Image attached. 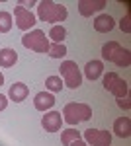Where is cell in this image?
Returning a JSON list of instances; mask_svg holds the SVG:
<instances>
[{
  "instance_id": "9a60e30c",
  "label": "cell",
  "mask_w": 131,
  "mask_h": 146,
  "mask_svg": "<svg viewBox=\"0 0 131 146\" xmlns=\"http://www.w3.org/2000/svg\"><path fill=\"white\" fill-rule=\"evenodd\" d=\"M16 60H18V53L14 51V49H0V66L2 68H10L16 64Z\"/></svg>"
},
{
  "instance_id": "ffe728a7",
  "label": "cell",
  "mask_w": 131,
  "mask_h": 146,
  "mask_svg": "<svg viewBox=\"0 0 131 146\" xmlns=\"http://www.w3.org/2000/svg\"><path fill=\"white\" fill-rule=\"evenodd\" d=\"M47 55L51 56V58H63V56L67 55V47L63 45V43H49Z\"/></svg>"
},
{
  "instance_id": "4fadbf2b",
  "label": "cell",
  "mask_w": 131,
  "mask_h": 146,
  "mask_svg": "<svg viewBox=\"0 0 131 146\" xmlns=\"http://www.w3.org/2000/svg\"><path fill=\"white\" fill-rule=\"evenodd\" d=\"M28 94H30V90H28V86H26L24 82H16V84H12V86H10V92H8L10 100L16 101V103L24 101L26 98H28Z\"/></svg>"
},
{
  "instance_id": "8fae6325",
  "label": "cell",
  "mask_w": 131,
  "mask_h": 146,
  "mask_svg": "<svg viewBox=\"0 0 131 146\" xmlns=\"http://www.w3.org/2000/svg\"><path fill=\"white\" fill-rule=\"evenodd\" d=\"M114 25H116V22H114V18L108 16V14H100L98 18L94 20V29L98 33H108V31L114 29Z\"/></svg>"
},
{
  "instance_id": "ac0fdd59",
  "label": "cell",
  "mask_w": 131,
  "mask_h": 146,
  "mask_svg": "<svg viewBox=\"0 0 131 146\" xmlns=\"http://www.w3.org/2000/svg\"><path fill=\"white\" fill-rule=\"evenodd\" d=\"M120 47L121 45L118 41H108V43H104V47H102V58H104V60H112L114 53H116Z\"/></svg>"
},
{
  "instance_id": "7a4b0ae2",
  "label": "cell",
  "mask_w": 131,
  "mask_h": 146,
  "mask_svg": "<svg viewBox=\"0 0 131 146\" xmlns=\"http://www.w3.org/2000/svg\"><path fill=\"white\" fill-rule=\"evenodd\" d=\"M63 121L69 125H78L82 121H88L92 117V107L88 103H67L63 109Z\"/></svg>"
},
{
  "instance_id": "2e32d148",
  "label": "cell",
  "mask_w": 131,
  "mask_h": 146,
  "mask_svg": "<svg viewBox=\"0 0 131 146\" xmlns=\"http://www.w3.org/2000/svg\"><path fill=\"white\" fill-rule=\"evenodd\" d=\"M110 92H112V94H114L118 100H120V98H125V96L129 94V90H127V82H125V80H121V78H118V80H116V84L112 86V90H110Z\"/></svg>"
},
{
  "instance_id": "8992f818",
  "label": "cell",
  "mask_w": 131,
  "mask_h": 146,
  "mask_svg": "<svg viewBox=\"0 0 131 146\" xmlns=\"http://www.w3.org/2000/svg\"><path fill=\"white\" fill-rule=\"evenodd\" d=\"M14 18H16V25H18V29H22V31L32 29L33 25L37 23L35 16L30 12V8H24V6H20V4L14 8Z\"/></svg>"
},
{
  "instance_id": "e0dca14e",
  "label": "cell",
  "mask_w": 131,
  "mask_h": 146,
  "mask_svg": "<svg viewBox=\"0 0 131 146\" xmlns=\"http://www.w3.org/2000/svg\"><path fill=\"white\" fill-rule=\"evenodd\" d=\"M47 37H51L53 39V43H63L67 37V29L63 25H53L51 29H49V35Z\"/></svg>"
},
{
  "instance_id": "4316f807",
  "label": "cell",
  "mask_w": 131,
  "mask_h": 146,
  "mask_svg": "<svg viewBox=\"0 0 131 146\" xmlns=\"http://www.w3.org/2000/svg\"><path fill=\"white\" fill-rule=\"evenodd\" d=\"M71 146H88V144L84 142V140H82V138H78V140H75V142H73Z\"/></svg>"
},
{
  "instance_id": "ba28073f",
  "label": "cell",
  "mask_w": 131,
  "mask_h": 146,
  "mask_svg": "<svg viewBox=\"0 0 131 146\" xmlns=\"http://www.w3.org/2000/svg\"><path fill=\"white\" fill-rule=\"evenodd\" d=\"M78 12H80V16H84V18H90L94 12L102 10L104 6H106V0H78Z\"/></svg>"
},
{
  "instance_id": "5b68a950",
  "label": "cell",
  "mask_w": 131,
  "mask_h": 146,
  "mask_svg": "<svg viewBox=\"0 0 131 146\" xmlns=\"http://www.w3.org/2000/svg\"><path fill=\"white\" fill-rule=\"evenodd\" d=\"M84 142L88 146H112V133L104 129H88L84 131Z\"/></svg>"
},
{
  "instance_id": "d6986e66",
  "label": "cell",
  "mask_w": 131,
  "mask_h": 146,
  "mask_svg": "<svg viewBox=\"0 0 131 146\" xmlns=\"http://www.w3.org/2000/svg\"><path fill=\"white\" fill-rule=\"evenodd\" d=\"M78 138H80V133L75 131V129H67V131L61 133V142H63V146H71Z\"/></svg>"
},
{
  "instance_id": "484cf974",
  "label": "cell",
  "mask_w": 131,
  "mask_h": 146,
  "mask_svg": "<svg viewBox=\"0 0 131 146\" xmlns=\"http://www.w3.org/2000/svg\"><path fill=\"white\" fill-rule=\"evenodd\" d=\"M6 107H8V98L4 94H0V111H4Z\"/></svg>"
},
{
  "instance_id": "6da1fadb",
  "label": "cell",
  "mask_w": 131,
  "mask_h": 146,
  "mask_svg": "<svg viewBox=\"0 0 131 146\" xmlns=\"http://www.w3.org/2000/svg\"><path fill=\"white\" fill-rule=\"evenodd\" d=\"M69 12L63 4H57V2H51V0H41L37 4V18L41 22L53 23V25H59V22H65Z\"/></svg>"
},
{
  "instance_id": "3957f363",
  "label": "cell",
  "mask_w": 131,
  "mask_h": 146,
  "mask_svg": "<svg viewBox=\"0 0 131 146\" xmlns=\"http://www.w3.org/2000/svg\"><path fill=\"white\" fill-rule=\"evenodd\" d=\"M59 70H61V80H63L65 86L77 90L82 84V72H80V68H78V64L75 60H63Z\"/></svg>"
},
{
  "instance_id": "d4e9b609",
  "label": "cell",
  "mask_w": 131,
  "mask_h": 146,
  "mask_svg": "<svg viewBox=\"0 0 131 146\" xmlns=\"http://www.w3.org/2000/svg\"><path fill=\"white\" fill-rule=\"evenodd\" d=\"M118 105H120V107H123V109H131L129 94H127V96H125V98H120V100H118Z\"/></svg>"
},
{
  "instance_id": "44dd1931",
  "label": "cell",
  "mask_w": 131,
  "mask_h": 146,
  "mask_svg": "<svg viewBox=\"0 0 131 146\" xmlns=\"http://www.w3.org/2000/svg\"><path fill=\"white\" fill-rule=\"evenodd\" d=\"M63 80H61V76H47V80H45V88L49 92H61L63 90Z\"/></svg>"
},
{
  "instance_id": "83f0119b",
  "label": "cell",
  "mask_w": 131,
  "mask_h": 146,
  "mask_svg": "<svg viewBox=\"0 0 131 146\" xmlns=\"http://www.w3.org/2000/svg\"><path fill=\"white\" fill-rule=\"evenodd\" d=\"M2 84H4V74L0 72V86H2Z\"/></svg>"
},
{
  "instance_id": "603a6c76",
  "label": "cell",
  "mask_w": 131,
  "mask_h": 146,
  "mask_svg": "<svg viewBox=\"0 0 131 146\" xmlns=\"http://www.w3.org/2000/svg\"><path fill=\"white\" fill-rule=\"evenodd\" d=\"M118 78H120V76H118L116 72H108V74L104 76V88L110 92V90H112V86L116 84V80H118Z\"/></svg>"
},
{
  "instance_id": "cb8c5ba5",
  "label": "cell",
  "mask_w": 131,
  "mask_h": 146,
  "mask_svg": "<svg viewBox=\"0 0 131 146\" xmlns=\"http://www.w3.org/2000/svg\"><path fill=\"white\" fill-rule=\"evenodd\" d=\"M131 16H129V14H127V16H125V18H123V20H121V22H120V25H121V29H123V31H125V33H129V31H131Z\"/></svg>"
},
{
  "instance_id": "52a82bcc",
  "label": "cell",
  "mask_w": 131,
  "mask_h": 146,
  "mask_svg": "<svg viewBox=\"0 0 131 146\" xmlns=\"http://www.w3.org/2000/svg\"><path fill=\"white\" fill-rule=\"evenodd\" d=\"M41 125L47 133H57L61 131V125H63V117L59 111H45L43 119H41Z\"/></svg>"
},
{
  "instance_id": "5bb4252c",
  "label": "cell",
  "mask_w": 131,
  "mask_h": 146,
  "mask_svg": "<svg viewBox=\"0 0 131 146\" xmlns=\"http://www.w3.org/2000/svg\"><path fill=\"white\" fill-rule=\"evenodd\" d=\"M110 62H114L116 66H129V64H131V53H129V49L120 47V49L114 53V56H112V60H110Z\"/></svg>"
},
{
  "instance_id": "9c48e42d",
  "label": "cell",
  "mask_w": 131,
  "mask_h": 146,
  "mask_svg": "<svg viewBox=\"0 0 131 146\" xmlns=\"http://www.w3.org/2000/svg\"><path fill=\"white\" fill-rule=\"evenodd\" d=\"M33 105H35L37 111H43V113L49 111V109L55 105V96L51 94V92H39V94H35Z\"/></svg>"
},
{
  "instance_id": "30bf717a",
  "label": "cell",
  "mask_w": 131,
  "mask_h": 146,
  "mask_svg": "<svg viewBox=\"0 0 131 146\" xmlns=\"http://www.w3.org/2000/svg\"><path fill=\"white\" fill-rule=\"evenodd\" d=\"M114 133L120 138H129L131 136V119L129 117H120L114 121Z\"/></svg>"
},
{
  "instance_id": "7c38bea8",
  "label": "cell",
  "mask_w": 131,
  "mask_h": 146,
  "mask_svg": "<svg viewBox=\"0 0 131 146\" xmlns=\"http://www.w3.org/2000/svg\"><path fill=\"white\" fill-rule=\"evenodd\" d=\"M104 72V62L102 60H88L84 66V76L88 80H98Z\"/></svg>"
},
{
  "instance_id": "277c9868",
  "label": "cell",
  "mask_w": 131,
  "mask_h": 146,
  "mask_svg": "<svg viewBox=\"0 0 131 146\" xmlns=\"http://www.w3.org/2000/svg\"><path fill=\"white\" fill-rule=\"evenodd\" d=\"M22 45L35 53H47L49 51V37L41 29H32L22 37Z\"/></svg>"
},
{
  "instance_id": "7402d4cb",
  "label": "cell",
  "mask_w": 131,
  "mask_h": 146,
  "mask_svg": "<svg viewBox=\"0 0 131 146\" xmlns=\"http://www.w3.org/2000/svg\"><path fill=\"white\" fill-rule=\"evenodd\" d=\"M12 29V14L10 12H0V33H8Z\"/></svg>"
}]
</instances>
